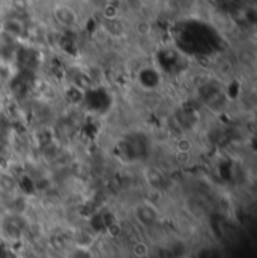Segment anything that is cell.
<instances>
[{
  "mask_svg": "<svg viewBox=\"0 0 257 258\" xmlns=\"http://www.w3.org/2000/svg\"><path fill=\"white\" fill-rule=\"evenodd\" d=\"M27 219L21 215V213H17V212H11V213H6L2 221H0V233L5 239L8 240H20L26 231H27Z\"/></svg>",
  "mask_w": 257,
  "mask_h": 258,
  "instance_id": "1",
  "label": "cell"
},
{
  "mask_svg": "<svg viewBox=\"0 0 257 258\" xmlns=\"http://www.w3.org/2000/svg\"><path fill=\"white\" fill-rule=\"evenodd\" d=\"M52 17L62 29H75L80 24V15L77 9L68 3H56L52 9Z\"/></svg>",
  "mask_w": 257,
  "mask_h": 258,
  "instance_id": "2",
  "label": "cell"
},
{
  "mask_svg": "<svg viewBox=\"0 0 257 258\" xmlns=\"http://www.w3.org/2000/svg\"><path fill=\"white\" fill-rule=\"evenodd\" d=\"M2 32L12 39H21L26 36L27 27L23 20H20L17 17H9L2 21Z\"/></svg>",
  "mask_w": 257,
  "mask_h": 258,
  "instance_id": "3",
  "label": "cell"
},
{
  "mask_svg": "<svg viewBox=\"0 0 257 258\" xmlns=\"http://www.w3.org/2000/svg\"><path fill=\"white\" fill-rule=\"evenodd\" d=\"M135 218L138 219L140 224L143 225H152L158 219V212L153 206L150 204H140L135 207Z\"/></svg>",
  "mask_w": 257,
  "mask_h": 258,
  "instance_id": "4",
  "label": "cell"
},
{
  "mask_svg": "<svg viewBox=\"0 0 257 258\" xmlns=\"http://www.w3.org/2000/svg\"><path fill=\"white\" fill-rule=\"evenodd\" d=\"M18 189V182L17 179L6 171L0 173V192L6 194V195H14Z\"/></svg>",
  "mask_w": 257,
  "mask_h": 258,
  "instance_id": "5",
  "label": "cell"
},
{
  "mask_svg": "<svg viewBox=\"0 0 257 258\" xmlns=\"http://www.w3.org/2000/svg\"><path fill=\"white\" fill-rule=\"evenodd\" d=\"M66 258H93V255H92V252L87 248H84V246H75L74 249H71L68 252Z\"/></svg>",
  "mask_w": 257,
  "mask_h": 258,
  "instance_id": "6",
  "label": "cell"
}]
</instances>
